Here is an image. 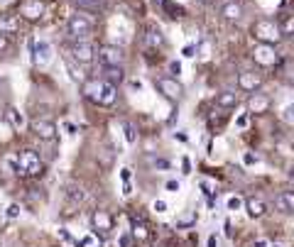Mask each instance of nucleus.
I'll use <instances>...</instances> for the list:
<instances>
[{
  "mask_svg": "<svg viewBox=\"0 0 294 247\" xmlns=\"http://www.w3.org/2000/svg\"><path fill=\"white\" fill-rule=\"evenodd\" d=\"M147 235H149L147 225H143V223H135V228H133V238H135L138 243H145Z\"/></svg>",
  "mask_w": 294,
  "mask_h": 247,
  "instance_id": "nucleus-26",
  "label": "nucleus"
},
{
  "mask_svg": "<svg viewBox=\"0 0 294 247\" xmlns=\"http://www.w3.org/2000/svg\"><path fill=\"white\" fill-rule=\"evenodd\" d=\"M143 42H145L147 49H162L164 47V37H162V32L157 30V27H147Z\"/></svg>",
  "mask_w": 294,
  "mask_h": 247,
  "instance_id": "nucleus-16",
  "label": "nucleus"
},
{
  "mask_svg": "<svg viewBox=\"0 0 294 247\" xmlns=\"http://www.w3.org/2000/svg\"><path fill=\"white\" fill-rule=\"evenodd\" d=\"M243 162H245V164H255V162H258V157H255V155H245V157H243Z\"/></svg>",
  "mask_w": 294,
  "mask_h": 247,
  "instance_id": "nucleus-43",
  "label": "nucleus"
},
{
  "mask_svg": "<svg viewBox=\"0 0 294 247\" xmlns=\"http://www.w3.org/2000/svg\"><path fill=\"white\" fill-rule=\"evenodd\" d=\"M81 93H84L86 100L96 103V105H113L118 100L116 83H111V81H106V79L84 81V83H81Z\"/></svg>",
  "mask_w": 294,
  "mask_h": 247,
  "instance_id": "nucleus-1",
  "label": "nucleus"
},
{
  "mask_svg": "<svg viewBox=\"0 0 294 247\" xmlns=\"http://www.w3.org/2000/svg\"><path fill=\"white\" fill-rule=\"evenodd\" d=\"M120 179H123V181H130V179H133V171H130V169H120Z\"/></svg>",
  "mask_w": 294,
  "mask_h": 247,
  "instance_id": "nucleus-36",
  "label": "nucleus"
},
{
  "mask_svg": "<svg viewBox=\"0 0 294 247\" xmlns=\"http://www.w3.org/2000/svg\"><path fill=\"white\" fill-rule=\"evenodd\" d=\"M238 86L245 93L260 91V86H263V74H258V71H243V74L238 76Z\"/></svg>",
  "mask_w": 294,
  "mask_h": 247,
  "instance_id": "nucleus-9",
  "label": "nucleus"
},
{
  "mask_svg": "<svg viewBox=\"0 0 294 247\" xmlns=\"http://www.w3.org/2000/svg\"><path fill=\"white\" fill-rule=\"evenodd\" d=\"M5 216H7V218H17V216H20V206H17V203H10V206H7V211H5Z\"/></svg>",
  "mask_w": 294,
  "mask_h": 247,
  "instance_id": "nucleus-30",
  "label": "nucleus"
},
{
  "mask_svg": "<svg viewBox=\"0 0 294 247\" xmlns=\"http://www.w3.org/2000/svg\"><path fill=\"white\" fill-rule=\"evenodd\" d=\"M199 2H204V5H211V2H213V0H199Z\"/></svg>",
  "mask_w": 294,
  "mask_h": 247,
  "instance_id": "nucleus-48",
  "label": "nucleus"
},
{
  "mask_svg": "<svg viewBox=\"0 0 294 247\" xmlns=\"http://www.w3.org/2000/svg\"><path fill=\"white\" fill-rule=\"evenodd\" d=\"M253 62L258 64V66H263V69L277 66L280 57H277V52H275V44H263V42H260V44L253 49Z\"/></svg>",
  "mask_w": 294,
  "mask_h": 247,
  "instance_id": "nucleus-6",
  "label": "nucleus"
},
{
  "mask_svg": "<svg viewBox=\"0 0 294 247\" xmlns=\"http://www.w3.org/2000/svg\"><path fill=\"white\" fill-rule=\"evenodd\" d=\"M17 30H20V20H17L15 15H2V17H0V32H2V34H10V32L15 34Z\"/></svg>",
  "mask_w": 294,
  "mask_h": 247,
  "instance_id": "nucleus-18",
  "label": "nucleus"
},
{
  "mask_svg": "<svg viewBox=\"0 0 294 247\" xmlns=\"http://www.w3.org/2000/svg\"><path fill=\"white\" fill-rule=\"evenodd\" d=\"M167 188H169V191H176V188H179V184H176V181H169V184H167Z\"/></svg>",
  "mask_w": 294,
  "mask_h": 247,
  "instance_id": "nucleus-46",
  "label": "nucleus"
},
{
  "mask_svg": "<svg viewBox=\"0 0 294 247\" xmlns=\"http://www.w3.org/2000/svg\"><path fill=\"white\" fill-rule=\"evenodd\" d=\"M93 27H96V20L86 15V12H79V15H74L71 20H69V37L71 39H88L91 34H93Z\"/></svg>",
  "mask_w": 294,
  "mask_h": 247,
  "instance_id": "nucleus-4",
  "label": "nucleus"
},
{
  "mask_svg": "<svg viewBox=\"0 0 294 247\" xmlns=\"http://www.w3.org/2000/svg\"><path fill=\"white\" fill-rule=\"evenodd\" d=\"M194 52H196V47H194V44H186V47L181 49V54H184L186 59H191V57H194Z\"/></svg>",
  "mask_w": 294,
  "mask_h": 247,
  "instance_id": "nucleus-33",
  "label": "nucleus"
},
{
  "mask_svg": "<svg viewBox=\"0 0 294 247\" xmlns=\"http://www.w3.org/2000/svg\"><path fill=\"white\" fill-rule=\"evenodd\" d=\"M103 74H106V81H111L116 86L123 81V66H103Z\"/></svg>",
  "mask_w": 294,
  "mask_h": 247,
  "instance_id": "nucleus-21",
  "label": "nucleus"
},
{
  "mask_svg": "<svg viewBox=\"0 0 294 247\" xmlns=\"http://www.w3.org/2000/svg\"><path fill=\"white\" fill-rule=\"evenodd\" d=\"M29 127H32V132L39 140H54L57 137V125L52 123V120H32Z\"/></svg>",
  "mask_w": 294,
  "mask_h": 247,
  "instance_id": "nucleus-13",
  "label": "nucleus"
},
{
  "mask_svg": "<svg viewBox=\"0 0 294 247\" xmlns=\"http://www.w3.org/2000/svg\"><path fill=\"white\" fill-rule=\"evenodd\" d=\"M169 71H172V76H176V74L181 71V66H179V62H169Z\"/></svg>",
  "mask_w": 294,
  "mask_h": 247,
  "instance_id": "nucleus-39",
  "label": "nucleus"
},
{
  "mask_svg": "<svg viewBox=\"0 0 294 247\" xmlns=\"http://www.w3.org/2000/svg\"><path fill=\"white\" fill-rule=\"evenodd\" d=\"M208 247H216V238H208Z\"/></svg>",
  "mask_w": 294,
  "mask_h": 247,
  "instance_id": "nucleus-47",
  "label": "nucleus"
},
{
  "mask_svg": "<svg viewBox=\"0 0 294 247\" xmlns=\"http://www.w3.org/2000/svg\"><path fill=\"white\" fill-rule=\"evenodd\" d=\"M282 34H285V37H294V15L285 20V25H282Z\"/></svg>",
  "mask_w": 294,
  "mask_h": 247,
  "instance_id": "nucleus-27",
  "label": "nucleus"
},
{
  "mask_svg": "<svg viewBox=\"0 0 294 247\" xmlns=\"http://www.w3.org/2000/svg\"><path fill=\"white\" fill-rule=\"evenodd\" d=\"M91 225H93L96 233H108V230L113 228V216H111L106 208H96V211L91 213Z\"/></svg>",
  "mask_w": 294,
  "mask_h": 247,
  "instance_id": "nucleus-10",
  "label": "nucleus"
},
{
  "mask_svg": "<svg viewBox=\"0 0 294 247\" xmlns=\"http://www.w3.org/2000/svg\"><path fill=\"white\" fill-rule=\"evenodd\" d=\"M181 171H184V174H189V171H191V162H189L186 157L181 159Z\"/></svg>",
  "mask_w": 294,
  "mask_h": 247,
  "instance_id": "nucleus-35",
  "label": "nucleus"
},
{
  "mask_svg": "<svg viewBox=\"0 0 294 247\" xmlns=\"http://www.w3.org/2000/svg\"><path fill=\"white\" fill-rule=\"evenodd\" d=\"M282 118H285V123H292V125H294V103H292V105H287V108H285Z\"/></svg>",
  "mask_w": 294,
  "mask_h": 247,
  "instance_id": "nucleus-29",
  "label": "nucleus"
},
{
  "mask_svg": "<svg viewBox=\"0 0 294 247\" xmlns=\"http://www.w3.org/2000/svg\"><path fill=\"white\" fill-rule=\"evenodd\" d=\"M223 118H226V113L221 110V115H211V118H208V125H211V127H218V125H221V120H223Z\"/></svg>",
  "mask_w": 294,
  "mask_h": 247,
  "instance_id": "nucleus-31",
  "label": "nucleus"
},
{
  "mask_svg": "<svg viewBox=\"0 0 294 247\" xmlns=\"http://www.w3.org/2000/svg\"><path fill=\"white\" fill-rule=\"evenodd\" d=\"M123 135H125L128 145H133V142L138 140V127H135L133 123H123Z\"/></svg>",
  "mask_w": 294,
  "mask_h": 247,
  "instance_id": "nucleus-25",
  "label": "nucleus"
},
{
  "mask_svg": "<svg viewBox=\"0 0 294 247\" xmlns=\"http://www.w3.org/2000/svg\"><path fill=\"white\" fill-rule=\"evenodd\" d=\"M130 245V235H123V238H120V247H128Z\"/></svg>",
  "mask_w": 294,
  "mask_h": 247,
  "instance_id": "nucleus-45",
  "label": "nucleus"
},
{
  "mask_svg": "<svg viewBox=\"0 0 294 247\" xmlns=\"http://www.w3.org/2000/svg\"><path fill=\"white\" fill-rule=\"evenodd\" d=\"M98 57H101L103 66H123V62H125V54H123V49H120V47H113V44L103 47Z\"/></svg>",
  "mask_w": 294,
  "mask_h": 247,
  "instance_id": "nucleus-12",
  "label": "nucleus"
},
{
  "mask_svg": "<svg viewBox=\"0 0 294 247\" xmlns=\"http://www.w3.org/2000/svg\"><path fill=\"white\" fill-rule=\"evenodd\" d=\"M91 245H96V240H93V238H84V240H81L76 247H91Z\"/></svg>",
  "mask_w": 294,
  "mask_h": 247,
  "instance_id": "nucleus-40",
  "label": "nucleus"
},
{
  "mask_svg": "<svg viewBox=\"0 0 294 247\" xmlns=\"http://www.w3.org/2000/svg\"><path fill=\"white\" fill-rule=\"evenodd\" d=\"M228 208H231V211L240 208V198H231V201H228Z\"/></svg>",
  "mask_w": 294,
  "mask_h": 247,
  "instance_id": "nucleus-42",
  "label": "nucleus"
},
{
  "mask_svg": "<svg viewBox=\"0 0 294 247\" xmlns=\"http://www.w3.org/2000/svg\"><path fill=\"white\" fill-rule=\"evenodd\" d=\"M66 198H71V201H76V203H81L84 198H86V193L79 188V186H66Z\"/></svg>",
  "mask_w": 294,
  "mask_h": 247,
  "instance_id": "nucleus-24",
  "label": "nucleus"
},
{
  "mask_svg": "<svg viewBox=\"0 0 294 247\" xmlns=\"http://www.w3.org/2000/svg\"><path fill=\"white\" fill-rule=\"evenodd\" d=\"M44 12H47L44 0H22V5H20V15L29 22H39Z\"/></svg>",
  "mask_w": 294,
  "mask_h": 247,
  "instance_id": "nucleus-7",
  "label": "nucleus"
},
{
  "mask_svg": "<svg viewBox=\"0 0 294 247\" xmlns=\"http://www.w3.org/2000/svg\"><path fill=\"white\" fill-rule=\"evenodd\" d=\"M152 2H164V0H152Z\"/></svg>",
  "mask_w": 294,
  "mask_h": 247,
  "instance_id": "nucleus-49",
  "label": "nucleus"
},
{
  "mask_svg": "<svg viewBox=\"0 0 294 247\" xmlns=\"http://www.w3.org/2000/svg\"><path fill=\"white\" fill-rule=\"evenodd\" d=\"M123 193H125V196H130V193H133V186H130V181H125V186H123Z\"/></svg>",
  "mask_w": 294,
  "mask_h": 247,
  "instance_id": "nucleus-44",
  "label": "nucleus"
},
{
  "mask_svg": "<svg viewBox=\"0 0 294 247\" xmlns=\"http://www.w3.org/2000/svg\"><path fill=\"white\" fill-rule=\"evenodd\" d=\"M64 130H66L69 135H76V125H74V123H69V120L64 123Z\"/></svg>",
  "mask_w": 294,
  "mask_h": 247,
  "instance_id": "nucleus-38",
  "label": "nucleus"
},
{
  "mask_svg": "<svg viewBox=\"0 0 294 247\" xmlns=\"http://www.w3.org/2000/svg\"><path fill=\"white\" fill-rule=\"evenodd\" d=\"M235 103H238V98H235V93L231 91H223L216 95V105L218 108H223V110H231V108H235Z\"/></svg>",
  "mask_w": 294,
  "mask_h": 247,
  "instance_id": "nucleus-20",
  "label": "nucleus"
},
{
  "mask_svg": "<svg viewBox=\"0 0 294 247\" xmlns=\"http://www.w3.org/2000/svg\"><path fill=\"white\" fill-rule=\"evenodd\" d=\"M270 108V95L267 93H250V98H248V110L253 113V115H263L265 110Z\"/></svg>",
  "mask_w": 294,
  "mask_h": 247,
  "instance_id": "nucleus-15",
  "label": "nucleus"
},
{
  "mask_svg": "<svg viewBox=\"0 0 294 247\" xmlns=\"http://www.w3.org/2000/svg\"><path fill=\"white\" fill-rule=\"evenodd\" d=\"M157 88H159V93H162L164 98H169L172 103H179V100H181V93H184L181 83L176 81L174 76H169V79H159V81H157Z\"/></svg>",
  "mask_w": 294,
  "mask_h": 247,
  "instance_id": "nucleus-8",
  "label": "nucleus"
},
{
  "mask_svg": "<svg viewBox=\"0 0 294 247\" xmlns=\"http://www.w3.org/2000/svg\"><path fill=\"white\" fill-rule=\"evenodd\" d=\"M235 125H238V127H248V125H250V115H248V113H245V115H238Z\"/></svg>",
  "mask_w": 294,
  "mask_h": 247,
  "instance_id": "nucleus-32",
  "label": "nucleus"
},
{
  "mask_svg": "<svg viewBox=\"0 0 294 247\" xmlns=\"http://www.w3.org/2000/svg\"><path fill=\"white\" fill-rule=\"evenodd\" d=\"M42 171H44V162L39 159L37 152L22 150L17 155V174H22V176H39Z\"/></svg>",
  "mask_w": 294,
  "mask_h": 247,
  "instance_id": "nucleus-3",
  "label": "nucleus"
},
{
  "mask_svg": "<svg viewBox=\"0 0 294 247\" xmlns=\"http://www.w3.org/2000/svg\"><path fill=\"white\" fill-rule=\"evenodd\" d=\"M280 76H282V81H285V83L294 86V62H292V59L282 64V74H280Z\"/></svg>",
  "mask_w": 294,
  "mask_h": 247,
  "instance_id": "nucleus-22",
  "label": "nucleus"
},
{
  "mask_svg": "<svg viewBox=\"0 0 294 247\" xmlns=\"http://www.w3.org/2000/svg\"><path fill=\"white\" fill-rule=\"evenodd\" d=\"M275 206H277L280 211L294 213V191H282V193L275 198Z\"/></svg>",
  "mask_w": 294,
  "mask_h": 247,
  "instance_id": "nucleus-17",
  "label": "nucleus"
},
{
  "mask_svg": "<svg viewBox=\"0 0 294 247\" xmlns=\"http://www.w3.org/2000/svg\"><path fill=\"white\" fill-rule=\"evenodd\" d=\"M69 52H71V59L76 64H91L96 59V47L88 42V39H74L71 42V47H69Z\"/></svg>",
  "mask_w": 294,
  "mask_h": 247,
  "instance_id": "nucleus-5",
  "label": "nucleus"
},
{
  "mask_svg": "<svg viewBox=\"0 0 294 247\" xmlns=\"http://www.w3.org/2000/svg\"><path fill=\"white\" fill-rule=\"evenodd\" d=\"M162 5H164L167 12H172V17H181V15H184V10H181L179 5H174V2H162Z\"/></svg>",
  "mask_w": 294,
  "mask_h": 247,
  "instance_id": "nucleus-28",
  "label": "nucleus"
},
{
  "mask_svg": "<svg viewBox=\"0 0 294 247\" xmlns=\"http://www.w3.org/2000/svg\"><path fill=\"white\" fill-rule=\"evenodd\" d=\"M245 208H248V213H250L253 218H260V216H265V201H260V198H255V196L245 198Z\"/></svg>",
  "mask_w": 294,
  "mask_h": 247,
  "instance_id": "nucleus-19",
  "label": "nucleus"
},
{
  "mask_svg": "<svg viewBox=\"0 0 294 247\" xmlns=\"http://www.w3.org/2000/svg\"><path fill=\"white\" fill-rule=\"evenodd\" d=\"M29 54H32L34 64L44 66V64H49V59H52V47H49L47 42H39V44H34V42L29 39Z\"/></svg>",
  "mask_w": 294,
  "mask_h": 247,
  "instance_id": "nucleus-14",
  "label": "nucleus"
},
{
  "mask_svg": "<svg viewBox=\"0 0 294 247\" xmlns=\"http://www.w3.org/2000/svg\"><path fill=\"white\" fill-rule=\"evenodd\" d=\"M243 15H245V7H243L240 0H228V2L221 5V17L226 22H238Z\"/></svg>",
  "mask_w": 294,
  "mask_h": 247,
  "instance_id": "nucleus-11",
  "label": "nucleus"
},
{
  "mask_svg": "<svg viewBox=\"0 0 294 247\" xmlns=\"http://www.w3.org/2000/svg\"><path fill=\"white\" fill-rule=\"evenodd\" d=\"M253 37L263 44H277L282 39V27L275 20H258L253 25Z\"/></svg>",
  "mask_w": 294,
  "mask_h": 247,
  "instance_id": "nucleus-2",
  "label": "nucleus"
},
{
  "mask_svg": "<svg viewBox=\"0 0 294 247\" xmlns=\"http://www.w3.org/2000/svg\"><path fill=\"white\" fill-rule=\"evenodd\" d=\"M154 211H157V213H164V211H167V203H164V201H154Z\"/></svg>",
  "mask_w": 294,
  "mask_h": 247,
  "instance_id": "nucleus-37",
  "label": "nucleus"
},
{
  "mask_svg": "<svg viewBox=\"0 0 294 247\" xmlns=\"http://www.w3.org/2000/svg\"><path fill=\"white\" fill-rule=\"evenodd\" d=\"M7 47H10L7 34H2V32H0V54H2V52H7Z\"/></svg>",
  "mask_w": 294,
  "mask_h": 247,
  "instance_id": "nucleus-34",
  "label": "nucleus"
},
{
  "mask_svg": "<svg viewBox=\"0 0 294 247\" xmlns=\"http://www.w3.org/2000/svg\"><path fill=\"white\" fill-rule=\"evenodd\" d=\"M76 7H81V10H88V12H93V10H101V0H71Z\"/></svg>",
  "mask_w": 294,
  "mask_h": 247,
  "instance_id": "nucleus-23",
  "label": "nucleus"
},
{
  "mask_svg": "<svg viewBox=\"0 0 294 247\" xmlns=\"http://www.w3.org/2000/svg\"><path fill=\"white\" fill-rule=\"evenodd\" d=\"M157 166H159V169H169L172 164H169V159H157Z\"/></svg>",
  "mask_w": 294,
  "mask_h": 247,
  "instance_id": "nucleus-41",
  "label": "nucleus"
}]
</instances>
